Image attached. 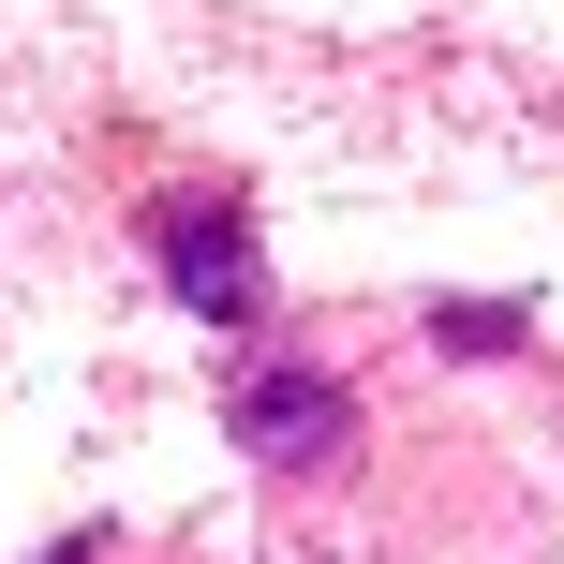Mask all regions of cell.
<instances>
[{
    "instance_id": "6da1fadb",
    "label": "cell",
    "mask_w": 564,
    "mask_h": 564,
    "mask_svg": "<svg viewBox=\"0 0 564 564\" xmlns=\"http://www.w3.org/2000/svg\"><path fill=\"white\" fill-rule=\"evenodd\" d=\"M149 268H164V297L194 327H224V341L268 327V253H253V208L238 194H149Z\"/></svg>"
},
{
    "instance_id": "7a4b0ae2",
    "label": "cell",
    "mask_w": 564,
    "mask_h": 564,
    "mask_svg": "<svg viewBox=\"0 0 564 564\" xmlns=\"http://www.w3.org/2000/svg\"><path fill=\"white\" fill-rule=\"evenodd\" d=\"M224 431L268 460V476H312V460L357 446V387H341L327 357H268V341H238V371H224Z\"/></svg>"
},
{
    "instance_id": "3957f363",
    "label": "cell",
    "mask_w": 564,
    "mask_h": 564,
    "mask_svg": "<svg viewBox=\"0 0 564 564\" xmlns=\"http://www.w3.org/2000/svg\"><path fill=\"white\" fill-rule=\"evenodd\" d=\"M431 341H446V357H520V297H446Z\"/></svg>"
},
{
    "instance_id": "277c9868",
    "label": "cell",
    "mask_w": 564,
    "mask_h": 564,
    "mask_svg": "<svg viewBox=\"0 0 564 564\" xmlns=\"http://www.w3.org/2000/svg\"><path fill=\"white\" fill-rule=\"evenodd\" d=\"M45 564H89V550H45Z\"/></svg>"
}]
</instances>
